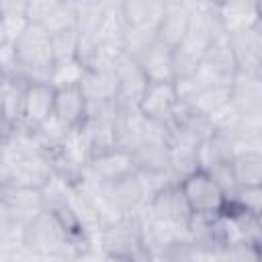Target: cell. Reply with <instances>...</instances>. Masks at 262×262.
Returning <instances> with one entry per match:
<instances>
[{
	"instance_id": "1",
	"label": "cell",
	"mask_w": 262,
	"mask_h": 262,
	"mask_svg": "<svg viewBox=\"0 0 262 262\" xmlns=\"http://www.w3.org/2000/svg\"><path fill=\"white\" fill-rule=\"evenodd\" d=\"M18 59V76L25 80L49 82V72L55 63L51 33L41 23H29L23 35L14 41Z\"/></svg>"
},
{
	"instance_id": "2",
	"label": "cell",
	"mask_w": 262,
	"mask_h": 262,
	"mask_svg": "<svg viewBox=\"0 0 262 262\" xmlns=\"http://www.w3.org/2000/svg\"><path fill=\"white\" fill-rule=\"evenodd\" d=\"M98 237H100V246L106 258H117V260L149 258L145 244H143L139 211L125 213L117 217L115 221L104 223Z\"/></svg>"
},
{
	"instance_id": "3",
	"label": "cell",
	"mask_w": 262,
	"mask_h": 262,
	"mask_svg": "<svg viewBox=\"0 0 262 262\" xmlns=\"http://www.w3.org/2000/svg\"><path fill=\"white\" fill-rule=\"evenodd\" d=\"M25 248L39 256H68V252L78 256V246L72 242L61 221L49 209L27 223Z\"/></svg>"
},
{
	"instance_id": "4",
	"label": "cell",
	"mask_w": 262,
	"mask_h": 262,
	"mask_svg": "<svg viewBox=\"0 0 262 262\" xmlns=\"http://www.w3.org/2000/svg\"><path fill=\"white\" fill-rule=\"evenodd\" d=\"M178 182L192 209V215L211 217L221 213L229 203V196L207 168H196L190 174L182 176Z\"/></svg>"
},
{
	"instance_id": "5",
	"label": "cell",
	"mask_w": 262,
	"mask_h": 262,
	"mask_svg": "<svg viewBox=\"0 0 262 262\" xmlns=\"http://www.w3.org/2000/svg\"><path fill=\"white\" fill-rule=\"evenodd\" d=\"M180 96L176 90L174 82H147L139 102L137 111L151 123L170 129L174 125L178 106H180Z\"/></svg>"
},
{
	"instance_id": "6",
	"label": "cell",
	"mask_w": 262,
	"mask_h": 262,
	"mask_svg": "<svg viewBox=\"0 0 262 262\" xmlns=\"http://www.w3.org/2000/svg\"><path fill=\"white\" fill-rule=\"evenodd\" d=\"M43 211H47V199L43 188L2 184V215L29 223Z\"/></svg>"
},
{
	"instance_id": "7",
	"label": "cell",
	"mask_w": 262,
	"mask_h": 262,
	"mask_svg": "<svg viewBox=\"0 0 262 262\" xmlns=\"http://www.w3.org/2000/svg\"><path fill=\"white\" fill-rule=\"evenodd\" d=\"M88 172L94 178H98L100 182L108 184V182H115L119 178H125L133 172H137V162H135V156L131 149L115 145V147L92 154V158L88 162Z\"/></svg>"
},
{
	"instance_id": "8",
	"label": "cell",
	"mask_w": 262,
	"mask_h": 262,
	"mask_svg": "<svg viewBox=\"0 0 262 262\" xmlns=\"http://www.w3.org/2000/svg\"><path fill=\"white\" fill-rule=\"evenodd\" d=\"M147 209L156 217L170 221L174 225H182V227H186L188 221L192 219V209H190L178 180H172L166 186H162L147 203Z\"/></svg>"
},
{
	"instance_id": "9",
	"label": "cell",
	"mask_w": 262,
	"mask_h": 262,
	"mask_svg": "<svg viewBox=\"0 0 262 262\" xmlns=\"http://www.w3.org/2000/svg\"><path fill=\"white\" fill-rule=\"evenodd\" d=\"M55 106V86L45 80H31L25 86L20 123L29 127H39L53 115Z\"/></svg>"
},
{
	"instance_id": "10",
	"label": "cell",
	"mask_w": 262,
	"mask_h": 262,
	"mask_svg": "<svg viewBox=\"0 0 262 262\" xmlns=\"http://www.w3.org/2000/svg\"><path fill=\"white\" fill-rule=\"evenodd\" d=\"M106 192L111 201L117 205L121 213H137L149 203V190L139 172H133L125 178L106 184Z\"/></svg>"
},
{
	"instance_id": "11",
	"label": "cell",
	"mask_w": 262,
	"mask_h": 262,
	"mask_svg": "<svg viewBox=\"0 0 262 262\" xmlns=\"http://www.w3.org/2000/svg\"><path fill=\"white\" fill-rule=\"evenodd\" d=\"M229 45H231V51H233L237 72L262 76V39L258 37L254 27L231 33L229 35Z\"/></svg>"
},
{
	"instance_id": "12",
	"label": "cell",
	"mask_w": 262,
	"mask_h": 262,
	"mask_svg": "<svg viewBox=\"0 0 262 262\" xmlns=\"http://www.w3.org/2000/svg\"><path fill=\"white\" fill-rule=\"evenodd\" d=\"M115 76H117V84H119V100L125 106L137 108V102L147 86V78H145L141 66L137 63V59L125 53L115 66Z\"/></svg>"
},
{
	"instance_id": "13",
	"label": "cell",
	"mask_w": 262,
	"mask_h": 262,
	"mask_svg": "<svg viewBox=\"0 0 262 262\" xmlns=\"http://www.w3.org/2000/svg\"><path fill=\"white\" fill-rule=\"evenodd\" d=\"M147 82H174V49L162 41H154L137 57Z\"/></svg>"
},
{
	"instance_id": "14",
	"label": "cell",
	"mask_w": 262,
	"mask_h": 262,
	"mask_svg": "<svg viewBox=\"0 0 262 262\" xmlns=\"http://www.w3.org/2000/svg\"><path fill=\"white\" fill-rule=\"evenodd\" d=\"M188 27H190V10L176 0H166L164 14H162L158 29H156L158 41H162L174 49L186 37Z\"/></svg>"
},
{
	"instance_id": "15",
	"label": "cell",
	"mask_w": 262,
	"mask_h": 262,
	"mask_svg": "<svg viewBox=\"0 0 262 262\" xmlns=\"http://www.w3.org/2000/svg\"><path fill=\"white\" fill-rule=\"evenodd\" d=\"M231 102L242 117L262 115V76L237 72L231 84Z\"/></svg>"
},
{
	"instance_id": "16",
	"label": "cell",
	"mask_w": 262,
	"mask_h": 262,
	"mask_svg": "<svg viewBox=\"0 0 262 262\" xmlns=\"http://www.w3.org/2000/svg\"><path fill=\"white\" fill-rule=\"evenodd\" d=\"M88 98L82 86L55 88V106L53 115L61 119L68 127H80L88 119Z\"/></svg>"
},
{
	"instance_id": "17",
	"label": "cell",
	"mask_w": 262,
	"mask_h": 262,
	"mask_svg": "<svg viewBox=\"0 0 262 262\" xmlns=\"http://www.w3.org/2000/svg\"><path fill=\"white\" fill-rule=\"evenodd\" d=\"M217 14L227 35L252 29L260 18L256 0H225L217 6Z\"/></svg>"
},
{
	"instance_id": "18",
	"label": "cell",
	"mask_w": 262,
	"mask_h": 262,
	"mask_svg": "<svg viewBox=\"0 0 262 262\" xmlns=\"http://www.w3.org/2000/svg\"><path fill=\"white\" fill-rule=\"evenodd\" d=\"M235 154H237V147L231 131L215 129V133L209 135L199 145V162H201V168H207V170L231 162Z\"/></svg>"
},
{
	"instance_id": "19",
	"label": "cell",
	"mask_w": 262,
	"mask_h": 262,
	"mask_svg": "<svg viewBox=\"0 0 262 262\" xmlns=\"http://www.w3.org/2000/svg\"><path fill=\"white\" fill-rule=\"evenodd\" d=\"M80 86L88 98V104H100L119 98L115 70H86V76Z\"/></svg>"
},
{
	"instance_id": "20",
	"label": "cell",
	"mask_w": 262,
	"mask_h": 262,
	"mask_svg": "<svg viewBox=\"0 0 262 262\" xmlns=\"http://www.w3.org/2000/svg\"><path fill=\"white\" fill-rule=\"evenodd\" d=\"M166 0H123L121 12L129 27L158 29V23L164 14Z\"/></svg>"
},
{
	"instance_id": "21",
	"label": "cell",
	"mask_w": 262,
	"mask_h": 262,
	"mask_svg": "<svg viewBox=\"0 0 262 262\" xmlns=\"http://www.w3.org/2000/svg\"><path fill=\"white\" fill-rule=\"evenodd\" d=\"M29 80L20 76H2V123L4 129L20 123L23 96Z\"/></svg>"
},
{
	"instance_id": "22",
	"label": "cell",
	"mask_w": 262,
	"mask_h": 262,
	"mask_svg": "<svg viewBox=\"0 0 262 262\" xmlns=\"http://www.w3.org/2000/svg\"><path fill=\"white\" fill-rule=\"evenodd\" d=\"M237 186H262V151L242 149L231 160Z\"/></svg>"
},
{
	"instance_id": "23",
	"label": "cell",
	"mask_w": 262,
	"mask_h": 262,
	"mask_svg": "<svg viewBox=\"0 0 262 262\" xmlns=\"http://www.w3.org/2000/svg\"><path fill=\"white\" fill-rule=\"evenodd\" d=\"M231 84L233 82H217V84L205 86L188 102L194 108H199L201 113H205V115L211 117L215 111H219L221 106H225L227 102H231Z\"/></svg>"
},
{
	"instance_id": "24",
	"label": "cell",
	"mask_w": 262,
	"mask_h": 262,
	"mask_svg": "<svg viewBox=\"0 0 262 262\" xmlns=\"http://www.w3.org/2000/svg\"><path fill=\"white\" fill-rule=\"evenodd\" d=\"M86 66L80 61V57H66V59H55L51 72H49V82L55 88H68V86H80L84 76H86Z\"/></svg>"
},
{
	"instance_id": "25",
	"label": "cell",
	"mask_w": 262,
	"mask_h": 262,
	"mask_svg": "<svg viewBox=\"0 0 262 262\" xmlns=\"http://www.w3.org/2000/svg\"><path fill=\"white\" fill-rule=\"evenodd\" d=\"M80 39H82V33H80L78 27H68V29H61V31L51 33V43H53V55H55V59L78 57Z\"/></svg>"
},
{
	"instance_id": "26",
	"label": "cell",
	"mask_w": 262,
	"mask_h": 262,
	"mask_svg": "<svg viewBox=\"0 0 262 262\" xmlns=\"http://www.w3.org/2000/svg\"><path fill=\"white\" fill-rule=\"evenodd\" d=\"M29 23L27 16H0V43H14Z\"/></svg>"
},
{
	"instance_id": "27",
	"label": "cell",
	"mask_w": 262,
	"mask_h": 262,
	"mask_svg": "<svg viewBox=\"0 0 262 262\" xmlns=\"http://www.w3.org/2000/svg\"><path fill=\"white\" fill-rule=\"evenodd\" d=\"M66 0H29L27 6V18L31 23H45V18L55 12Z\"/></svg>"
},
{
	"instance_id": "28",
	"label": "cell",
	"mask_w": 262,
	"mask_h": 262,
	"mask_svg": "<svg viewBox=\"0 0 262 262\" xmlns=\"http://www.w3.org/2000/svg\"><path fill=\"white\" fill-rule=\"evenodd\" d=\"M29 0H0V16H27Z\"/></svg>"
},
{
	"instance_id": "29",
	"label": "cell",
	"mask_w": 262,
	"mask_h": 262,
	"mask_svg": "<svg viewBox=\"0 0 262 262\" xmlns=\"http://www.w3.org/2000/svg\"><path fill=\"white\" fill-rule=\"evenodd\" d=\"M68 4H72L74 8H84V6H92V4H102V0H66Z\"/></svg>"
},
{
	"instance_id": "30",
	"label": "cell",
	"mask_w": 262,
	"mask_h": 262,
	"mask_svg": "<svg viewBox=\"0 0 262 262\" xmlns=\"http://www.w3.org/2000/svg\"><path fill=\"white\" fill-rule=\"evenodd\" d=\"M123 0H102V6H121Z\"/></svg>"
},
{
	"instance_id": "31",
	"label": "cell",
	"mask_w": 262,
	"mask_h": 262,
	"mask_svg": "<svg viewBox=\"0 0 262 262\" xmlns=\"http://www.w3.org/2000/svg\"><path fill=\"white\" fill-rule=\"evenodd\" d=\"M254 31H256V33H258V37L262 39V16H260V18H258V23L254 25Z\"/></svg>"
},
{
	"instance_id": "32",
	"label": "cell",
	"mask_w": 262,
	"mask_h": 262,
	"mask_svg": "<svg viewBox=\"0 0 262 262\" xmlns=\"http://www.w3.org/2000/svg\"><path fill=\"white\" fill-rule=\"evenodd\" d=\"M256 4H258V14L262 16V0H256Z\"/></svg>"
},
{
	"instance_id": "33",
	"label": "cell",
	"mask_w": 262,
	"mask_h": 262,
	"mask_svg": "<svg viewBox=\"0 0 262 262\" xmlns=\"http://www.w3.org/2000/svg\"><path fill=\"white\" fill-rule=\"evenodd\" d=\"M207 2H211V4H215V6H219L221 2H225V0H207Z\"/></svg>"
}]
</instances>
